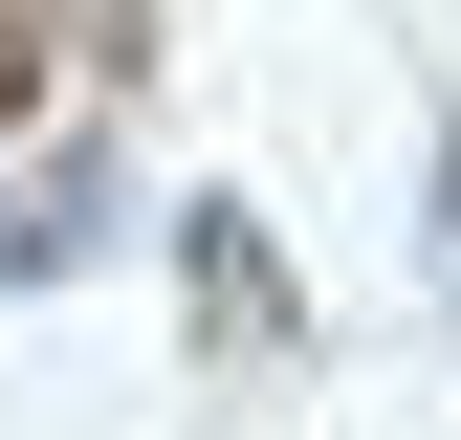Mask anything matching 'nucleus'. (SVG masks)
Masks as SVG:
<instances>
[{"mask_svg":"<svg viewBox=\"0 0 461 440\" xmlns=\"http://www.w3.org/2000/svg\"><path fill=\"white\" fill-rule=\"evenodd\" d=\"M23 110H44V23L0 0V133H23Z\"/></svg>","mask_w":461,"mask_h":440,"instance_id":"obj_1","label":"nucleus"},{"mask_svg":"<svg viewBox=\"0 0 461 440\" xmlns=\"http://www.w3.org/2000/svg\"><path fill=\"white\" fill-rule=\"evenodd\" d=\"M439 220H461V154H439Z\"/></svg>","mask_w":461,"mask_h":440,"instance_id":"obj_2","label":"nucleus"}]
</instances>
